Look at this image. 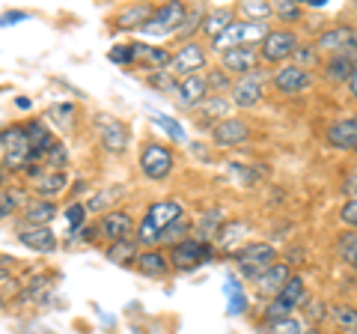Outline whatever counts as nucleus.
<instances>
[{
	"mask_svg": "<svg viewBox=\"0 0 357 334\" xmlns=\"http://www.w3.org/2000/svg\"><path fill=\"white\" fill-rule=\"evenodd\" d=\"M152 13H155V9L149 3H134V6L122 9L114 24H116V30H140L152 18Z\"/></svg>",
	"mask_w": 357,
	"mask_h": 334,
	"instance_id": "25",
	"label": "nucleus"
},
{
	"mask_svg": "<svg viewBox=\"0 0 357 334\" xmlns=\"http://www.w3.org/2000/svg\"><path fill=\"white\" fill-rule=\"evenodd\" d=\"M176 99L173 102L182 108V110H194L199 108L208 99V84H206V75H188V78H178L176 84Z\"/></svg>",
	"mask_w": 357,
	"mask_h": 334,
	"instance_id": "14",
	"label": "nucleus"
},
{
	"mask_svg": "<svg viewBox=\"0 0 357 334\" xmlns=\"http://www.w3.org/2000/svg\"><path fill=\"white\" fill-rule=\"evenodd\" d=\"M295 48H298V36L292 30H268V36L259 42V60L286 66V60H292Z\"/></svg>",
	"mask_w": 357,
	"mask_h": 334,
	"instance_id": "9",
	"label": "nucleus"
},
{
	"mask_svg": "<svg viewBox=\"0 0 357 334\" xmlns=\"http://www.w3.org/2000/svg\"><path fill=\"white\" fill-rule=\"evenodd\" d=\"M98 233L107 236L110 242H122V239H131L134 233V221L128 212H122V209H114V212H105L102 221H98Z\"/></svg>",
	"mask_w": 357,
	"mask_h": 334,
	"instance_id": "18",
	"label": "nucleus"
},
{
	"mask_svg": "<svg viewBox=\"0 0 357 334\" xmlns=\"http://www.w3.org/2000/svg\"><path fill=\"white\" fill-rule=\"evenodd\" d=\"M223 221H227V212H223L220 206H211L206 209L203 215H199V224H197V233H199V242H215L218 230L223 227Z\"/></svg>",
	"mask_w": 357,
	"mask_h": 334,
	"instance_id": "29",
	"label": "nucleus"
},
{
	"mask_svg": "<svg viewBox=\"0 0 357 334\" xmlns=\"http://www.w3.org/2000/svg\"><path fill=\"white\" fill-rule=\"evenodd\" d=\"M333 322H337V328H340V331H345V334H357V307H351V305L333 307Z\"/></svg>",
	"mask_w": 357,
	"mask_h": 334,
	"instance_id": "36",
	"label": "nucleus"
},
{
	"mask_svg": "<svg viewBox=\"0 0 357 334\" xmlns=\"http://www.w3.org/2000/svg\"><path fill=\"white\" fill-rule=\"evenodd\" d=\"M321 60V54L316 51V45H304V42H298V48L292 51V63L301 66V69H312Z\"/></svg>",
	"mask_w": 357,
	"mask_h": 334,
	"instance_id": "40",
	"label": "nucleus"
},
{
	"mask_svg": "<svg viewBox=\"0 0 357 334\" xmlns=\"http://www.w3.org/2000/svg\"><path fill=\"white\" fill-rule=\"evenodd\" d=\"M277 302H283L289 310H292V314L298 307H304L307 305V284H304V277H301V275L289 277L286 286L280 289V296H277Z\"/></svg>",
	"mask_w": 357,
	"mask_h": 334,
	"instance_id": "28",
	"label": "nucleus"
},
{
	"mask_svg": "<svg viewBox=\"0 0 357 334\" xmlns=\"http://www.w3.org/2000/svg\"><path fill=\"white\" fill-rule=\"evenodd\" d=\"M328 143L333 150H357V117H340L328 126Z\"/></svg>",
	"mask_w": 357,
	"mask_h": 334,
	"instance_id": "17",
	"label": "nucleus"
},
{
	"mask_svg": "<svg viewBox=\"0 0 357 334\" xmlns=\"http://www.w3.org/2000/svg\"><path fill=\"white\" fill-rule=\"evenodd\" d=\"M232 21H236V13H232L229 6L208 9V13H206V18H203V33H206V36H208L211 42H215V39L220 36V33H223V30H227V27L232 24Z\"/></svg>",
	"mask_w": 357,
	"mask_h": 334,
	"instance_id": "26",
	"label": "nucleus"
},
{
	"mask_svg": "<svg viewBox=\"0 0 357 334\" xmlns=\"http://www.w3.org/2000/svg\"><path fill=\"white\" fill-rule=\"evenodd\" d=\"M307 334H319V331L316 328H307Z\"/></svg>",
	"mask_w": 357,
	"mask_h": 334,
	"instance_id": "56",
	"label": "nucleus"
},
{
	"mask_svg": "<svg viewBox=\"0 0 357 334\" xmlns=\"http://www.w3.org/2000/svg\"><path fill=\"white\" fill-rule=\"evenodd\" d=\"M33 188H36L39 194H45V200L57 197L69 188V170H51V167H45L36 180H33Z\"/></svg>",
	"mask_w": 357,
	"mask_h": 334,
	"instance_id": "22",
	"label": "nucleus"
},
{
	"mask_svg": "<svg viewBox=\"0 0 357 334\" xmlns=\"http://www.w3.org/2000/svg\"><path fill=\"white\" fill-rule=\"evenodd\" d=\"M274 15L286 21V24H298L301 15H304V6L295 3V0H277L274 3Z\"/></svg>",
	"mask_w": 357,
	"mask_h": 334,
	"instance_id": "39",
	"label": "nucleus"
},
{
	"mask_svg": "<svg viewBox=\"0 0 357 334\" xmlns=\"http://www.w3.org/2000/svg\"><path fill=\"white\" fill-rule=\"evenodd\" d=\"M18 242L24 245L27 251H36V254H54L57 251V236L51 233V227H21Z\"/></svg>",
	"mask_w": 357,
	"mask_h": 334,
	"instance_id": "20",
	"label": "nucleus"
},
{
	"mask_svg": "<svg viewBox=\"0 0 357 334\" xmlns=\"http://www.w3.org/2000/svg\"><path fill=\"white\" fill-rule=\"evenodd\" d=\"M211 254H215V245L211 242H199V239H185V242H178L173 254H170V263L176 266V269H182V272H191L197 269V266H203L211 260Z\"/></svg>",
	"mask_w": 357,
	"mask_h": 334,
	"instance_id": "10",
	"label": "nucleus"
},
{
	"mask_svg": "<svg viewBox=\"0 0 357 334\" xmlns=\"http://www.w3.org/2000/svg\"><path fill=\"white\" fill-rule=\"evenodd\" d=\"M250 233H253L250 221H244V218H227V221H223V227L218 230V236H215V251L236 257L244 245H248Z\"/></svg>",
	"mask_w": 357,
	"mask_h": 334,
	"instance_id": "11",
	"label": "nucleus"
},
{
	"mask_svg": "<svg viewBox=\"0 0 357 334\" xmlns=\"http://www.w3.org/2000/svg\"><path fill=\"white\" fill-rule=\"evenodd\" d=\"M185 3H178V0H170V3L158 6L152 13V18L146 24L140 27V33H146V36H170V33H178V24H182L185 18Z\"/></svg>",
	"mask_w": 357,
	"mask_h": 334,
	"instance_id": "8",
	"label": "nucleus"
},
{
	"mask_svg": "<svg viewBox=\"0 0 357 334\" xmlns=\"http://www.w3.org/2000/svg\"><path fill=\"white\" fill-rule=\"evenodd\" d=\"M349 266H351V269H354V272H357V254H354V260H351V263H349Z\"/></svg>",
	"mask_w": 357,
	"mask_h": 334,
	"instance_id": "55",
	"label": "nucleus"
},
{
	"mask_svg": "<svg viewBox=\"0 0 357 334\" xmlns=\"http://www.w3.org/2000/svg\"><path fill=\"white\" fill-rule=\"evenodd\" d=\"M206 84H208V93H215V96H223L227 90H232V81H229L227 69H208Z\"/></svg>",
	"mask_w": 357,
	"mask_h": 334,
	"instance_id": "41",
	"label": "nucleus"
},
{
	"mask_svg": "<svg viewBox=\"0 0 357 334\" xmlns=\"http://www.w3.org/2000/svg\"><path fill=\"white\" fill-rule=\"evenodd\" d=\"M30 13H15V9H9V13L0 15V27H9V24H18V21H27Z\"/></svg>",
	"mask_w": 357,
	"mask_h": 334,
	"instance_id": "50",
	"label": "nucleus"
},
{
	"mask_svg": "<svg viewBox=\"0 0 357 334\" xmlns=\"http://www.w3.org/2000/svg\"><path fill=\"white\" fill-rule=\"evenodd\" d=\"M241 13L248 15V21H265L274 15V3H265V0H248V3H241Z\"/></svg>",
	"mask_w": 357,
	"mask_h": 334,
	"instance_id": "38",
	"label": "nucleus"
},
{
	"mask_svg": "<svg viewBox=\"0 0 357 334\" xmlns=\"http://www.w3.org/2000/svg\"><path fill=\"white\" fill-rule=\"evenodd\" d=\"M229 110H232V99L208 96L203 105L194 108V114H197V129H199V131H203V129H215L220 119L229 117Z\"/></svg>",
	"mask_w": 357,
	"mask_h": 334,
	"instance_id": "16",
	"label": "nucleus"
},
{
	"mask_svg": "<svg viewBox=\"0 0 357 334\" xmlns=\"http://www.w3.org/2000/svg\"><path fill=\"white\" fill-rule=\"evenodd\" d=\"M107 57L114 63H134L137 60V54H134V45H116V48H110Z\"/></svg>",
	"mask_w": 357,
	"mask_h": 334,
	"instance_id": "49",
	"label": "nucleus"
},
{
	"mask_svg": "<svg viewBox=\"0 0 357 334\" xmlns=\"http://www.w3.org/2000/svg\"><path fill=\"white\" fill-rule=\"evenodd\" d=\"M86 212L89 209L84 206V203H72V206H66V221H69V227H72V233H77V230H84V224H86Z\"/></svg>",
	"mask_w": 357,
	"mask_h": 334,
	"instance_id": "45",
	"label": "nucleus"
},
{
	"mask_svg": "<svg viewBox=\"0 0 357 334\" xmlns=\"http://www.w3.org/2000/svg\"><path fill=\"white\" fill-rule=\"evenodd\" d=\"M337 251H340V257H342L345 263L354 260V254H357V230L342 233V236L337 239Z\"/></svg>",
	"mask_w": 357,
	"mask_h": 334,
	"instance_id": "46",
	"label": "nucleus"
},
{
	"mask_svg": "<svg viewBox=\"0 0 357 334\" xmlns=\"http://www.w3.org/2000/svg\"><path fill=\"white\" fill-rule=\"evenodd\" d=\"M357 69V57H349V54H337V57H328L325 63V78L333 84H349V78Z\"/></svg>",
	"mask_w": 357,
	"mask_h": 334,
	"instance_id": "27",
	"label": "nucleus"
},
{
	"mask_svg": "<svg viewBox=\"0 0 357 334\" xmlns=\"http://www.w3.org/2000/svg\"><path fill=\"white\" fill-rule=\"evenodd\" d=\"M349 93H351V96L357 99V69H354V75L349 78Z\"/></svg>",
	"mask_w": 357,
	"mask_h": 334,
	"instance_id": "53",
	"label": "nucleus"
},
{
	"mask_svg": "<svg viewBox=\"0 0 357 334\" xmlns=\"http://www.w3.org/2000/svg\"><path fill=\"white\" fill-rule=\"evenodd\" d=\"M268 36V24L262 21H232V24L220 33V36L211 42V48H215L220 57L232 48H241V45H256V42H262Z\"/></svg>",
	"mask_w": 357,
	"mask_h": 334,
	"instance_id": "2",
	"label": "nucleus"
},
{
	"mask_svg": "<svg viewBox=\"0 0 357 334\" xmlns=\"http://www.w3.org/2000/svg\"><path fill=\"white\" fill-rule=\"evenodd\" d=\"M134 54H137V60H146V66H155V72L167 69V63H170V51H167V48L134 45Z\"/></svg>",
	"mask_w": 357,
	"mask_h": 334,
	"instance_id": "34",
	"label": "nucleus"
},
{
	"mask_svg": "<svg viewBox=\"0 0 357 334\" xmlns=\"http://www.w3.org/2000/svg\"><path fill=\"white\" fill-rule=\"evenodd\" d=\"M6 180H9V170L3 164H0V185H6Z\"/></svg>",
	"mask_w": 357,
	"mask_h": 334,
	"instance_id": "54",
	"label": "nucleus"
},
{
	"mask_svg": "<svg viewBox=\"0 0 357 334\" xmlns=\"http://www.w3.org/2000/svg\"><path fill=\"white\" fill-rule=\"evenodd\" d=\"M176 218H185V206L178 203V200H158V203H152L146 209V218H143L140 227H137V242L155 248V245H158V236Z\"/></svg>",
	"mask_w": 357,
	"mask_h": 334,
	"instance_id": "1",
	"label": "nucleus"
},
{
	"mask_svg": "<svg viewBox=\"0 0 357 334\" xmlns=\"http://www.w3.org/2000/svg\"><path fill=\"white\" fill-rule=\"evenodd\" d=\"M134 269H137L140 275H146V277H164L167 272H170V257H164L161 251H143L137 254V260H134Z\"/></svg>",
	"mask_w": 357,
	"mask_h": 334,
	"instance_id": "24",
	"label": "nucleus"
},
{
	"mask_svg": "<svg viewBox=\"0 0 357 334\" xmlns=\"http://www.w3.org/2000/svg\"><path fill=\"white\" fill-rule=\"evenodd\" d=\"M140 173L152 182H161L173 173V152L164 147V143H146L140 150Z\"/></svg>",
	"mask_w": 357,
	"mask_h": 334,
	"instance_id": "7",
	"label": "nucleus"
},
{
	"mask_svg": "<svg viewBox=\"0 0 357 334\" xmlns=\"http://www.w3.org/2000/svg\"><path fill=\"white\" fill-rule=\"evenodd\" d=\"M107 260L116 263V266H126V269H128V266L137 260V242H134V239L114 242V245L107 248Z\"/></svg>",
	"mask_w": 357,
	"mask_h": 334,
	"instance_id": "33",
	"label": "nucleus"
},
{
	"mask_svg": "<svg viewBox=\"0 0 357 334\" xmlns=\"http://www.w3.org/2000/svg\"><path fill=\"white\" fill-rule=\"evenodd\" d=\"M316 51L319 54H349V57H357V27L351 24H337V27H328L321 36L316 39Z\"/></svg>",
	"mask_w": 357,
	"mask_h": 334,
	"instance_id": "5",
	"label": "nucleus"
},
{
	"mask_svg": "<svg viewBox=\"0 0 357 334\" xmlns=\"http://www.w3.org/2000/svg\"><path fill=\"white\" fill-rule=\"evenodd\" d=\"M0 147H6V152H27V150H33L30 140H27L24 126H9V129L0 131Z\"/></svg>",
	"mask_w": 357,
	"mask_h": 334,
	"instance_id": "32",
	"label": "nucleus"
},
{
	"mask_svg": "<svg viewBox=\"0 0 357 334\" xmlns=\"http://www.w3.org/2000/svg\"><path fill=\"white\" fill-rule=\"evenodd\" d=\"M152 119L158 122V126L167 131V135H170L173 140H178V143H185L188 140V135H185V129H182V122H176L173 117H167V114H158V110H155L152 114Z\"/></svg>",
	"mask_w": 357,
	"mask_h": 334,
	"instance_id": "43",
	"label": "nucleus"
},
{
	"mask_svg": "<svg viewBox=\"0 0 357 334\" xmlns=\"http://www.w3.org/2000/svg\"><path fill=\"white\" fill-rule=\"evenodd\" d=\"M248 138H250V126L241 117H227L211 129V140H215L218 147H241Z\"/></svg>",
	"mask_w": 357,
	"mask_h": 334,
	"instance_id": "15",
	"label": "nucleus"
},
{
	"mask_svg": "<svg viewBox=\"0 0 357 334\" xmlns=\"http://www.w3.org/2000/svg\"><path fill=\"white\" fill-rule=\"evenodd\" d=\"M236 263H238V272L244 277H253L256 281L265 269H271L277 263V251H274V245H268V242H248L236 254Z\"/></svg>",
	"mask_w": 357,
	"mask_h": 334,
	"instance_id": "3",
	"label": "nucleus"
},
{
	"mask_svg": "<svg viewBox=\"0 0 357 334\" xmlns=\"http://www.w3.org/2000/svg\"><path fill=\"white\" fill-rule=\"evenodd\" d=\"M203 18H206V9L203 6H191V9H185V18H182V24H178V42H194V36L199 30H203Z\"/></svg>",
	"mask_w": 357,
	"mask_h": 334,
	"instance_id": "30",
	"label": "nucleus"
},
{
	"mask_svg": "<svg viewBox=\"0 0 357 334\" xmlns=\"http://www.w3.org/2000/svg\"><path fill=\"white\" fill-rule=\"evenodd\" d=\"M271 84H274V90H280L283 96H298L312 87V72L301 69L295 63H286L271 75Z\"/></svg>",
	"mask_w": 357,
	"mask_h": 334,
	"instance_id": "13",
	"label": "nucleus"
},
{
	"mask_svg": "<svg viewBox=\"0 0 357 334\" xmlns=\"http://www.w3.org/2000/svg\"><path fill=\"white\" fill-rule=\"evenodd\" d=\"M206 63H208V51L194 39V42H185V45H178V51L170 54L167 72H170L176 81H178V75H182V78L199 75V72L206 69Z\"/></svg>",
	"mask_w": 357,
	"mask_h": 334,
	"instance_id": "4",
	"label": "nucleus"
},
{
	"mask_svg": "<svg viewBox=\"0 0 357 334\" xmlns=\"http://www.w3.org/2000/svg\"><path fill=\"white\" fill-rule=\"evenodd\" d=\"M259 63V48L256 45H241V48H232L220 57V69L227 72H238V75H248L250 69H256Z\"/></svg>",
	"mask_w": 357,
	"mask_h": 334,
	"instance_id": "19",
	"label": "nucleus"
},
{
	"mask_svg": "<svg viewBox=\"0 0 357 334\" xmlns=\"http://www.w3.org/2000/svg\"><path fill=\"white\" fill-rule=\"evenodd\" d=\"M265 69H250L248 75H241L232 84V108L238 110H250L262 102V81H265Z\"/></svg>",
	"mask_w": 357,
	"mask_h": 334,
	"instance_id": "12",
	"label": "nucleus"
},
{
	"mask_svg": "<svg viewBox=\"0 0 357 334\" xmlns=\"http://www.w3.org/2000/svg\"><path fill=\"white\" fill-rule=\"evenodd\" d=\"M149 84L155 87V90H164V93H176V78L167 72V69H161V72H152L149 75Z\"/></svg>",
	"mask_w": 357,
	"mask_h": 334,
	"instance_id": "47",
	"label": "nucleus"
},
{
	"mask_svg": "<svg viewBox=\"0 0 357 334\" xmlns=\"http://www.w3.org/2000/svg\"><path fill=\"white\" fill-rule=\"evenodd\" d=\"M119 191H122V188H105V191H98L93 200H89L86 209H89V212H102L105 206H110L114 200H119V197H122Z\"/></svg>",
	"mask_w": 357,
	"mask_h": 334,
	"instance_id": "44",
	"label": "nucleus"
},
{
	"mask_svg": "<svg viewBox=\"0 0 357 334\" xmlns=\"http://www.w3.org/2000/svg\"><path fill=\"white\" fill-rule=\"evenodd\" d=\"M24 194H27L24 188H6V191H0V221L9 218L21 203H24L27 200Z\"/></svg>",
	"mask_w": 357,
	"mask_h": 334,
	"instance_id": "35",
	"label": "nucleus"
},
{
	"mask_svg": "<svg viewBox=\"0 0 357 334\" xmlns=\"http://www.w3.org/2000/svg\"><path fill=\"white\" fill-rule=\"evenodd\" d=\"M223 289H227V298H229V314H232V317H238L241 310H244V305H248V298H244V293H241L238 277H227Z\"/></svg>",
	"mask_w": 357,
	"mask_h": 334,
	"instance_id": "37",
	"label": "nucleus"
},
{
	"mask_svg": "<svg viewBox=\"0 0 357 334\" xmlns=\"http://www.w3.org/2000/svg\"><path fill=\"white\" fill-rule=\"evenodd\" d=\"M292 277V272H289V266L286 263H274L271 269H265L259 277H256V293L259 296H280V289L286 286V281Z\"/></svg>",
	"mask_w": 357,
	"mask_h": 334,
	"instance_id": "21",
	"label": "nucleus"
},
{
	"mask_svg": "<svg viewBox=\"0 0 357 334\" xmlns=\"http://www.w3.org/2000/svg\"><path fill=\"white\" fill-rule=\"evenodd\" d=\"M268 334H307V328L298 317H286V319L268 322Z\"/></svg>",
	"mask_w": 357,
	"mask_h": 334,
	"instance_id": "42",
	"label": "nucleus"
},
{
	"mask_svg": "<svg viewBox=\"0 0 357 334\" xmlns=\"http://www.w3.org/2000/svg\"><path fill=\"white\" fill-rule=\"evenodd\" d=\"M340 221H342L345 227L357 230V197H351V200H345V203H342V209H340Z\"/></svg>",
	"mask_w": 357,
	"mask_h": 334,
	"instance_id": "48",
	"label": "nucleus"
},
{
	"mask_svg": "<svg viewBox=\"0 0 357 334\" xmlns=\"http://www.w3.org/2000/svg\"><path fill=\"white\" fill-rule=\"evenodd\" d=\"M15 105H18L21 110H30V105H33V102H30L27 96H18V99H15Z\"/></svg>",
	"mask_w": 357,
	"mask_h": 334,
	"instance_id": "52",
	"label": "nucleus"
},
{
	"mask_svg": "<svg viewBox=\"0 0 357 334\" xmlns=\"http://www.w3.org/2000/svg\"><path fill=\"white\" fill-rule=\"evenodd\" d=\"M18 266H21V260L9 257V254H0V272L3 275H13V269H18Z\"/></svg>",
	"mask_w": 357,
	"mask_h": 334,
	"instance_id": "51",
	"label": "nucleus"
},
{
	"mask_svg": "<svg viewBox=\"0 0 357 334\" xmlns=\"http://www.w3.org/2000/svg\"><path fill=\"white\" fill-rule=\"evenodd\" d=\"M191 230H194V221L191 218H176L173 224L158 236V245H173V248H176L178 242L191 239Z\"/></svg>",
	"mask_w": 357,
	"mask_h": 334,
	"instance_id": "31",
	"label": "nucleus"
},
{
	"mask_svg": "<svg viewBox=\"0 0 357 334\" xmlns=\"http://www.w3.org/2000/svg\"><path fill=\"white\" fill-rule=\"evenodd\" d=\"M96 135H98V143H102V150L110 152V155H122L128 150V126L116 117H107V114H98L96 117Z\"/></svg>",
	"mask_w": 357,
	"mask_h": 334,
	"instance_id": "6",
	"label": "nucleus"
},
{
	"mask_svg": "<svg viewBox=\"0 0 357 334\" xmlns=\"http://www.w3.org/2000/svg\"><path fill=\"white\" fill-rule=\"evenodd\" d=\"M57 218V203L54 200H33V203L24 206V227H48L51 221Z\"/></svg>",
	"mask_w": 357,
	"mask_h": 334,
	"instance_id": "23",
	"label": "nucleus"
}]
</instances>
